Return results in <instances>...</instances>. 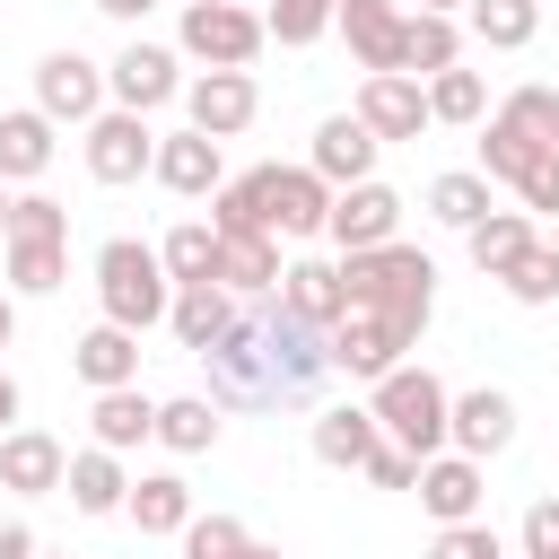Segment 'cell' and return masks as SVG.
I'll return each instance as SVG.
<instances>
[{
  "label": "cell",
  "instance_id": "cell-34",
  "mask_svg": "<svg viewBox=\"0 0 559 559\" xmlns=\"http://www.w3.org/2000/svg\"><path fill=\"white\" fill-rule=\"evenodd\" d=\"M472 35L498 44V52H515V44L542 35V0H472Z\"/></svg>",
  "mask_w": 559,
  "mask_h": 559
},
{
  "label": "cell",
  "instance_id": "cell-39",
  "mask_svg": "<svg viewBox=\"0 0 559 559\" xmlns=\"http://www.w3.org/2000/svg\"><path fill=\"white\" fill-rule=\"evenodd\" d=\"M210 227H218V236L271 227V210H262V166H253V175H236V183H218V210H210Z\"/></svg>",
  "mask_w": 559,
  "mask_h": 559
},
{
  "label": "cell",
  "instance_id": "cell-30",
  "mask_svg": "<svg viewBox=\"0 0 559 559\" xmlns=\"http://www.w3.org/2000/svg\"><path fill=\"white\" fill-rule=\"evenodd\" d=\"M87 515H114L122 498H131V480H122V463H114V445H87V454H70V480H61Z\"/></svg>",
  "mask_w": 559,
  "mask_h": 559
},
{
  "label": "cell",
  "instance_id": "cell-3",
  "mask_svg": "<svg viewBox=\"0 0 559 559\" xmlns=\"http://www.w3.org/2000/svg\"><path fill=\"white\" fill-rule=\"evenodd\" d=\"M96 297H105V323L148 332V323L175 306V280H166L157 245H140V236H105V245H96Z\"/></svg>",
  "mask_w": 559,
  "mask_h": 559
},
{
  "label": "cell",
  "instance_id": "cell-40",
  "mask_svg": "<svg viewBox=\"0 0 559 559\" xmlns=\"http://www.w3.org/2000/svg\"><path fill=\"white\" fill-rule=\"evenodd\" d=\"M245 542H253V533H245L236 515H192V524H183V559H245Z\"/></svg>",
  "mask_w": 559,
  "mask_h": 559
},
{
  "label": "cell",
  "instance_id": "cell-42",
  "mask_svg": "<svg viewBox=\"0 0 559 559\" xmlns=\"http://www.w3.org/2000/svg\"><path fill=\"white\" fill-rule=\"evenodd\" d=\"M9 236H70V210L44 201V192H26V201H9Z\"/></svg>",
  "mask_w": 559,
  "mask_h": 559
},
{
  "label": "cell",
  "instance_id": "cell-49",
  "mask_svg": "<svg viewBox=\"0 0 559 559\" xmlns=\"http://www.w3.org/2000/svg\"><path fill=\"white\" fill-rule=\"evenodd\" d=\"M9 419H17V384L0 376V428H9Z\"/></svg>",
  "mask_w": 559,
  "mask_h": 559
},
{
  "label": "cell",
  "instance_id": "cell-2",
  "mask_svg": "<svg viewBox=\"0 0 559 559\" xmlns=\"http://www.w3.org/2000/svg\"><path fill=\"white\" fill-rule=\"evenodd\" d=\"M341 297L367 306V314H384L402 341H419V323L437 306V262L419 245H367V253L341 262Z\"/></svg>",
  "mask_w": 559,
  "mask_h": 559
},
{
  "label": "cell",
  "instance_id": "cell-24",
  "mask_svg": "<svg viewBox=\"0 0 559 559\" xmlns=\"http://www.w3.org/2000/svg\"><path fill=\"white\" fill-rule=\"evenodd\" d=\"M70 358H79V376H87L96 393H114V384H131V376H140V332H122V323H96V332H87Z\"/></svg>",
  "mask_w": 559,
  "mask_h": 559
},
{
  "label": "cell",
  "instance_id": "cell-5",
  "mask_svg": "<svg viewBox=\"0 0 559 559\" xmlns=\"http://www.w3.org/2000/svg\"><path fill=\"white\" fill-rule=\"evenodd\" d=\"M542 148H559V96H550V87H515V96L489 114V131H480V175L515 183Z\"/></svg>",
  "mask_w": 559,
  "mask_h": 559
},
{
  "label": "cell",
  "instance_id": "cell-19",
  "mask_svg": "<svg viewBox=\"0 0 559 559\" xmlns=\"http://www.w3.org/2000/svg\"><path fill=\"white\" fill-rule=\"evenodd\" d=\"M166 323H175V341L201 358V349L236 323V288H218V280H183V288H175V306H166Z\"/></svg>",
  "mask_w": 559,
  "mask_h": 559
},
{
  "label": "cell",
  "instance_id": "cell-36",
  "mask_svg": "<svg viewBox=\"0 0 559 559\" xmlns=\"http://www.w3.org/2000/svg\"><path fill=\"white\" fill-rule=\"evenodd\" d=\"M463 245H472V262H480V271H489V280H498V271H507V262H515V253H524V245H533V227H524V218H515V210H489V218H480V227H472V236H463Z\"/></svg>",
  "mask_w": 559,
  "mask_h": 559
},
{
  "label": "cell",
  "instance_id": "cell-43",
  "mask_svg": "<svg viewBox=\"0 0 559 559\" xmlns=\"http://www.w3.org/2000/svg\"><path fill=\"white\" fill-rule=\"evenodd\" d=\"M428 559H507V550H498V533H489V524H445Z\"/></svg>",
  "mask_w": 559,
  "mask_h": 559
},
{
  "label": "cell",
  "instance_id": "cell-44",
  "mask_svg": "<svg viewBox=\"0 0 559 559\" xmlns=\"http://www.w3.org/2000/svg\"><path fill=\"white\" fill-rule=\"evenodd\" d=\"M515 192H524V210H559V148H542V157L515 175Z\"/></svg>",
  "mask_w": 559,
  "mask_h": 559
},
{
  "label": "cell",
  "instance_id": "cell-32",
  "mask_svg": "<svg viewBox=\"0 0 559 559\" xmlns=\"http://www.w3.org/2000/svg\"><path fill=\"white\" fill-rule=\"evenodd\" d=\"M157 262H166V280H175V288H183V280H218V227H201V218L166 227Z\"/></svg>",
  "mask_w": 559,
  "mask_h": 559
},
{
  "label": "cell",
  "instance_id": "cell-28",
  "mask_svg": "<svg viewBox=\"0 0 559 559\" xmlns=\"http://www.w3.org/2000/svg\"><path fill=\"white\" fill-rule=\"evenodd\" d=\"M454 52H463V35H454V17H437V9H411L402 17V70L419 79H437V70H454Z\"/></svg>",
  "mask_w": 559,
  "mask_h": 559
},
{
  "label": "cell",
  "instance_id": "cell-12",
  "mask_svg": "<svg viewBox=\"0 0 559 559\" xmlns=\"http://www.w3.org/2000/svg\"><path fill=\"white\" fill-rule=\"evenodd\" d=\"M402 349H411V341H402L384 314H367V306H349V314L332 323V367H341V376H358V384L393 376V367H402Z\"/></svg>",
  "mask_w": 559,
  "mask_h": 559
},
{
  "label": "cell",
  "instance_id": "cell-52",
  "mask_svg": "<svg viewBox=\"0 0 559 559\" xmlns=\"http://www.w3.org/2000/svg\"><path fill=\"white\" fill-rule=\"evenodd\" d=\"M0 236H9V175H0Z\"/></svg>",
  "mask_w": 559,
  "mask_h": 559
},
{
  "label": "cell",
  "instance_id": "cell-13",
  "mask_svg": "<svg viewBox=\"0 0 559 559\" xmlns=\"http://www.w3.org/2000/svg\"><path fill=\"white\" fill-rule=\"evenodd\" d=\"M183 105H192V131H210V140H236V131L262 114V96H253L245 70H201V79L183 87Z\"/></svg>",
  "mask_w": 559,
  "mask_h": 559
},
{
  "label": "cell",
  "instance_id": "cell-23",
  "mask_svg": "<svg viewBox=\"0 0 559 559\" xmlns=\"http://www.w3.org/2000/svg\"><path fill=\"white\" fill-rule=\"evenodd\" d=\"M280 306H288V314H306V323H323V332L349 314V297H341V271H332V262H288V271H280Z\"/></svg>",
  "mask_w": 559,
  "mask_h": 559
},
{
  "label": "cell",
  "instance_id": "cell-48",
  "mask_svg": "<svg viewBox=\"0 0 559 559\" xmlns=\"http://www.w3.org/2000/svg\"><path fill=\"white\" fill-rule=\"evenodd\" d=\"M96 9H105V17H122V26H131V17H148V9H157V0H96Z\"/></svg>",
  "mask_w": 559,
  "mask_h": 559
},
{
  "label": "cell",
  "instance_id": "cell-26",
  "mask_svg": "<svg viewBox=\"0 0 559 559\" xmlns=\"http://www.w3.org/2000/svg\"><path fill=\"white\" fill-rule=\"evenodd\" d=\"M87 419H96V445H114V454H122V445H140V437H157V402H148L140 384L96 393V411H87Z\"/></svg>",
  "mask_w": 559,
  "mask_h": 559
},
{
  "label": "cell",
  "instance_id": "cell-31",
  "mask_svg": "<svg viewBox=\"0 0 559 559\" xmlns=\"http://www.w3.org/2000/svg\"><path fill=\"white\" fill-rule=\"evenodd\" d=\"M131 515H140V533H183L192 524V489L175 480V472H148V480H131V498H122Z\"/></svg>",
  "mask_w": 559,
  "mask_h": 559
},
{
  "label": "cell",
  "instance_id": "cell-54",
  "mask_svg": "<svg viewBox=\"0 0 559 559\" xmlns=\"http://www.w3.org/2000/svg\"><path fill=\"white\" fill-rule=\"evenodd\" d=\"M550 253H559V236H550Z\"/></svg>",
  "mask_w": 559,
  "mask_h": 559
},
{
  "label": "cell",
  "instance_id": "cell-15",
  "mask_svg": "<svg viewBox=\"0 0 559 559\" xmlns=\"http://www.w3.org/2000/svg\"><path fill=\"white\" fill-rule=\"evenodd\" d=\"M105 87H114V105H131V114H148V105L183 96V79H175V52H166V44H131V52L105 70Z\"/></svg>",
  "mask_w": 559,
  "mask_h": 559
},
{
  "label": "cell",
  "instance_id": "cell-9",
  "mask_svg": "<svg viewBox=\"0 0 559 559\" xmlns=\"http://www.w3.org/2000/svg\"><path fill=\"white\" fill-rule=\"evenodd\" d=\"M35 105H44L52 122H96V114H105V70H96L87 52H44V61H35Z\"/></svg>",
  "mask_w": 559,
  "mask_h": 559
},
{
  "label": "cell",
  "instance_id": "cell-4",
  "mask_svg": "<svg viewBox=\"0 0 559 559\" xmlns=\"http://www.w3.org/2000/svg\"><path fill=\"white\" fill-rule=\"evenodd\" d=\"M376 419H384V437L393 445H411L419 463L454 437V402H445V384L428 376V367H393V376H376V402H367Z\"/></svg>",
  "mask_w": 559,
  "mask_h": 559
},
{
  "label": "cell",
  "instance_id": "cell-22",
  "mask_svg": "<svg viewBox=\"0 0 559 559\" xmlns=\"http://www.w3.org/2000/svg\"><path fill=\"white\" fill-rule=\"evenodd\" d=\"M148 175H157L166 192H183V201H192V192H218V140H210V131H166Z\"/></svg>",
  "mask_w": 559,
  "mask_h": 559
},
{
  "label": "cell",
  "instance_id": "cell-29",
  "mask_svg": "<svg viewBox=\"0 0 559 559\" xmlns=\"http://www.w3.org/2000/svg\"><path fill=\"white\" fill-rule=\"evenodd\" d=\"M61 271H70V236H9V288L52 297Z\"/></svg>",
  "mask_w": 559,
  "mask_h": 559
},
{
  "label": "cell",
  "instance_id": "cell-53",
  "mask_svg": "<svg viewBox=\"0 0 559 559\" xmlns=\"http://www.w3.org/2000/svg\"><path fill=\"white\" fill-rule=\"evenodd\" d=\"M245 559H280V550H262V542H245Z\"/></svg>",
  "mask_w": 559,
  "mask_h": 559
},
{
  "label": "cell",
  "instance_id": "cell-25",
  "mask_svg": "<svg viewBox=\"0 0 559 559\" xmlns=\"http://www.w3.org/2000/svg\"><path fill=\"white\" fill-rule=\"evenodd\" d=\"M507 437H515V402H507V393H489V384H480V393H463V402H454V445H463L472 463H480V454H498Z\"/></svg>",
  "mask_w": 559,
  "mask_h": 559
},
{
  "label": "cell",
  "instance_id": "cell-10",
  "mask_svg": "<svg viewBox=\"0 0 559 559\" xmlns=\"http://www.w3.org/2000/svg\"><path fill=\"white\" fill-rule=\"evenodd\" d=\"M358 122H367L376 140H419L437 114H428V87H419L411 70H367V87H358Z\"/></svg>",
  "mask_w": 559,
  "mask_h": 559
},
{
  "label": "cell",
  "instance_id": "cell-11",
  "mask_svg": "<svg viewBox=\"0 0 559 559\" xmlns=\"http://www.w3.org/2000/svg\"><path fill=\"white\" fill-rule=\"evenodd\" d=\"M262 210H271V236H323L332 183L314 166H262Z\"/></svg>",
  "mask_w": 559,
  "mask_h": 559
},
{
  "label": "cell",
  "instance_id": "cell-46",
  "mask_svg": "<svg viewBox=\"0 0 559 559\" xmlns=\"http://www.w3.org/2000/svg\"><path fill=\"white\" fill-rule=\"evenodd\" d=\"M367 480H376V489H411V480H419V454H411V445H376V454H367Z\"/></svg>",
  "mask_w": 559,
  "mask_h": 559
},
{
  "label": "cell",
  "instance_id": "cell-14",
  "mask_svg": "<svg viewBox=\"0 0 559 559\" xmlns=\"http://www.w3.org/2000/svg\"><path fill=\"white\" fill-rule=\"evenodd\" d=\"M61 480H70L61 437H44V428H9V437H0V489L44 498V489H61Z\"/></svg>",
  "mask_w": 559,
  "mask_h": 559
},
{
  "label": "cell",
  "instance_id": "cell-50",
  "mask_svg": "<svg viewBox=\"0 0 559 559\" xmlns=\"http://www.w3.org/2000/svg\"><path fill=\"white\" fill-rule=\"evenodd\" d=\"M9 332H17V306H9V297H0V349H9Z\"/></svg>",
  "mask_w": 559,
  "mask_h": 559
},
{
  "label": "cell",
  "instance_id": "cell-35",
  "mask_svg": "<svg viewBox=\"0 0 559 559\" xmlns=\"http://www.w3.org/2000/svg\"><path fill=\"white\" fill-rule=\"evenodd\" d=\"M428 210L472 236V227L489 218V175H437V183H428Z\"/></svg>",
  "mask_w": 559,
  "mask_h": 559
},
{
  "label": "cell",
  "instance_id": "cell-38",
  "mask_svg": "<svg viewBox=\"0 0 559 559\" xmlns=\"http://www.w3.org/2000/svg\"><path fill=\"white\" fill-rule=\"evenodd\" d=\"M480 105H489L480 70H437V79H428V114H437V122H480Z\"/></svg>",
  "mask_w": 559,
  "mask_h": 559
},
{
  "label": "cell",
  "instance_id": "cell-45",
  "mask_svg": "<svg viewBox=\"0 0 559 559\" xmlns=\"http://www.w3.org/2000/svg\"><path fill=\"white\" fill-rule=\"evenodd\" d=\"M524 559H559V498L524 507Z\"/></svg>",
  "mask_w": 559,
  "mask_h": 559
},
{
  "label": "cell",
  "instance_id": "cell-27",
  "mask_svg": "<svg viewBox=\"0 0 559 559\" xmlns=\"http://www.w3.org/2000/svg\"><path fill=\"white\" fill-rule=\"evenodd\" d=\"M52 166V114L35 105V114H0V175L9 183H26V175H44Z\"/></svg>",
  "mask_w": 559,
  "mask_h": 559
},
{
  "label": "cell",
  "instance_id": "cell-18",
  "mask_svg": "<svg viewBox=\"0 0 559 559\" xmlns=\"http://www.w3.org/2000/svg\"><path fill=\"white\" fill-rule=\"evenodd\" d=\"M332 26L349 35V52H358L367 70H402V9H393V0H341Z\"/></svg>",
  "mask_w": 559,
  "mask_h": 559
},
{
  "label": "cell",
  "instance_id": "cell-41",
  "mask_svg": "<svg viewBox=\"0 0 559 559\" xmlns=\"http://www.w3.org/2000/svg\"><path fill=\"white\" fill-rule=\"evenodd\" d=\"M332 9H341V0H271V17H262V26H271L280 44H314V35L332 26Z\"/></svg>",
  "mask_w": 559,
  "mask_h": 559
},
{
  "label": "cell",
  "instance_id": "cell-6",
  "mask_svg": "<svg viewBox=\"0 0 559 559\" xmlns=\"http://www.w3.org/2000/svg\"><path fill=\"white\" fill-rule=\"evenodd\" d=\"M262 17L245 9V0H183V52L192 61H210V70H245L253 52H262Z\"/></svg>",
  "mask_w": 559,
  "mask_h": 559
},
{
  "label": "cell",
  "instance_id": "cell-55",
  "mask_svg": "<svg viewBox=\"0 0 559 559\" xmlns=\"http://www.w3.org/2000/svg\"><path fill=\"white\" fill-rule=\"evenodd\" d=\"M35 559H44V550H35Z\"/></svg>",
  "mask_w": 559,
  "mask_h": 559
},
{
  "label": "cell",
  "instance_id": "cell-33",
  "mask_svg": "<svg viewBox=\"0 0 559 559\" xmlns=\"http://www.w3.org/2000/svg\"><path fill=\"white\" fill-rule=\"evenodd\" d=\"M157 437H166L175 454H210V445H218V402H210V393L157 402Z\"/></svg>",
  "mask_w": 559,
  "mask_h": 559
},
{
  "label": "cell",
  "instance_id": "cell-37",
  "mask_svg": "<svg viewBox=\"0 0 559 559\" xmlns=\"http://www.w3.org/2000/svg\"><path fill=\"white\" fill-rule=\"evenodd\" d=\"M498 280H507V297H515V306H550V297H559V253H550V245H524Z\"/></svg>",
  "mask_w": 559,
  "mask_h": 559
},
{
  "label": "cell",
  "instance_id": "cell-51",
  "mask_svg": "<svg viewBox=\"0 0 559 559\" xmlns=\"http://www.w3.org/2000/svg\"><path fill=\"white\" fill-rule=\"evenodd\" d=\"M419 9H437V17H454V9H472V0H419Z\"/></svg>",
  "mask_w": 559,
  "mask_h": 559
},
{
  "label": "cell",
  "instance_id": "cell-16",
  "mask_svg": "<svg viewBox=\"0 0 559 559\" xmlns=\"http://www.w3.org/2000/svg\"><path fill=\"white\" fill-rule=\"evenodd\" d=\"M376 148H384V140H376V131H367L358 114H332V122L314 131V157H306V166H314V175H323V183L341 192V183H367Z\"/></svg>",
  "mask_w": 559,
  "mask_h": 559
},
{
  "label": "cell",
  "instance_id": "cell-20",
  "mask_svg": "<svg viewBox=\"0 0 559 559\" xmlns=\"http://www.w3.org/2000/svg\"><path fill=\"white\" fill-rule=\"evenodd\" d=\"M376 437H384V419H376L367 402H332V411L314 419V454H323L332 472H367Z\"/></svg>",
  "mask_w": 559,
  "mask_h": 559
},
{
  "label": "cell",
  "instance_id": "cell-8",
  "mask_svg": "<svg viewBox=\"0 0 559 559\" xmlns=\"http://www.w3.org/2000/svg\"><path fill=\"white\" fill-rule=\"evenodd\" d=\"M393 227H402V192H384L376 175H367V183H341V192H332V218H323V236H332L341 253L393 245Z\"/></svg>",
  "mask_w": 559,
  "mask_h": 559
},
{
  "label": "cell",
  "instance_id": "cell-17",
  "mask_svg": "<svg viewBox=\"0 0 559 559\" xmlns=\"http://www.w3.org/2000/svg\"><path fill=\"white\" fill-rule=\"evenodd\" d=\"M280 236L271 227H245V236H218V288H236V297H271L280 288Z\"/></svg>",
  "mask_w": 559,
  "mask_h": 559
},
{
  "label": "cell",
  "instance_id": "cell-7",
  "mask_svg": "<svg viewBox=\"0 0 559 559\" xmlns=\"http://www.w3.org/2000/svg\"><path fill=\"white\" fill-rule=\"evenodd\" d=\"M148 166H157V131H148V114L114 105V114L87 122V175H96V183H140Z\"/></svg>",
  "mask_w": 559,
  "mask_h": 559
},
{
  "label": "cell",
  "instance_id": "cell-47",
  "mask_svg": "<svg viewBox=\"0 0 559 559\" xmlns=\"http://www.w3.org/2000/svg\"><path fill=\"white\" fill-rule=\"evenodd\" d=\"M0 559H35V533L17 515H0Z\"/></svg>",
  "mask_w": 559,
  "mask_h": 559
},
{
  "label": "cell",
  "instance_id": "cell-21",
  "mask_svg": "<svg viewBox=\"0 0 559 559\" xmlns=\"http://www.w3.org/2000/svg\"><path fill=\"white\" fill-rule=\"evenodd\" d=\"M419 498H428L437 524H472L480 515V463L472 454H428L419 463Z\"/></svg>",
  "mask_w": 559,
  "mask_h": 559
},
{
  "label": "cell",
  "instance_id": "cell-1",
  "mask_svg": "<svg viewBox=\"0 0 559 559\" xmlns=\"http://www.w3.org/2000/svg\"><path fill=\"white\" fill-rule=\"evenodd\" d=\"M201 358H210V402H218V411H297V402H314V384L332 376V332L306 323V314H288L280 288H271V297H253Z\"/></svg>",
  "mask_w": 559,
  "mask_h": 559
}]
</instances>
